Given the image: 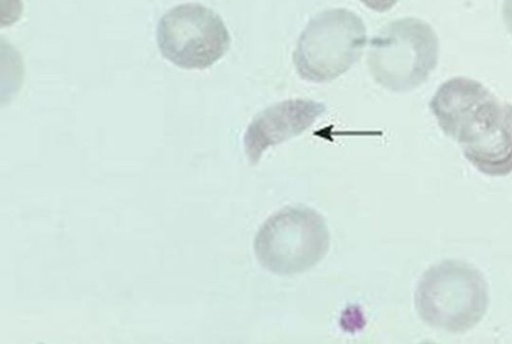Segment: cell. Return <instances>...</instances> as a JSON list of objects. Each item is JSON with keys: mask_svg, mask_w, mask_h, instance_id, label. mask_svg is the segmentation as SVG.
I'll return each instance as SVG.
<instances>
[{"mask_svg": "<svg viewBox=\"0 0 512 344\" xmlns=\"http://www.w3.org/2000/svg\"><path fill=\"white\" fill-rule=\"evenodd\" d=\"M429 107L443 133L481 173H512V105L500 101L480 82L454 77L443 82Z\"/></svg>", "mask_w": 512, "mask_h": 344, "instance_id": "6da1fadb", "label": "cell"}, {"mask_svg": "<svg viewBox=\"0 0 512 344\" xmlns=\"http://www.w3.org/2000/svg\"><path fill=\"white\" fill-rule=\"evenodd\" d=\"M415 307L428 325L449 332L473 328L488 308V286L473 266L444 260L430 267L415 292Z\"/></svg>", "mask_w": 512, "mask_h": 344, "instance_id": "7a4b0ae2", "label": "cell"}, {"mask_svg": "<svg viewBox=\"0 0 512 344\" xmlns=\"http://www.w3.org/2000/svg\"><path fill=\"white\" fill-rule=\"evenodd\" d=\"M439 40L425 21L405 17L384 26L369 42L367 64L374 80L393 92L425 83L438 62Z\"/></svg>", "mask_w": 512, "mask_h": 344, "instance_id": "3957f363", "label": "cell"}, {"mask_svg": "<svg viewBox=\"0 0 512 344\" xmlns=\"http://www.w3.org/2000/svg\"><path fill=\"white\" fill-rule=\"evenodd\" d=\"M330 246L323 216L302 206H288L272 214L259 228L254 252L266 270L278 275L305 272L321 261Z\"/></svg>", "mask_w": 512, "mask_h": 344, "instance_id": "277c9868", "label": "cell"}, {"mask_svg": "<svg viewBox=\"0 0 512 344\" xmlns=\"http://www.w3.org/2000/svg\"><path fill=\"white\" fill-rule=\"evenodd\" d=\"M365 45L362 19L345 8L329 9L308 22L298 38L293 63L303 80L330 82L359 60Z\"/></svg>", "mask_w": 512, "mask_h": 344, "instance_id": "5b68a950", "label": "cell"}, {"mask_svg": "<svg viewBox=\"0 0 512 344\" xmlns=\"http://www.w3.org/2000/svg\"><path fill=\"white\" fill-rule=\"evenodd\" d=\"M156 36L163 57L189 70L212 66L231 43L221 17L198 3L181 4L167 11L158 22Z\"/></svg>", "mask_w": 512, "mask_h": 344, "instance_id": "8992f818", "label": "cell"}, {"mask_svg": "<svg viewBox=\"0 0 512 344\" xmlns=\"http://www.w3.org/2000/svg\"><path fill=\"white\" fill-rule=\"evenodd\" d=\"M326 111V105L311 99H288L258 113L244 134L250 165H256L270 147L300 135Z\"/></svg>", "mask_w": 512, "mask_h": 344, "instance_id": "52a82bcc", "label": "cell"}, {"mask_svg": "<svg viewBox=\"0 0 512 344\" xmlns=\"http://www.w3.org/2000/svg\"><path fill=\"white\" fill-rule=\"evenodd\" d=\"M366 7L376 12H386L392 9L399 0H360Z\"/></svg>", "mask_w": 512, "mask_h": 344, "instance_id": "ba28073f", "label": "cell"}, {"mask_svg": "<svg viewBox=\"0 0 512 344\" xmlns=\"http://www.w3.org/2000/svg\"><path fill=\"white\" fill-rule=\"evenodd\" d=\"M502 14L506 27L512 35V0H504Z\"/></svg>", "mask_w": 512, "mask_h": 344, "instance_id": "9c48e42d", "label": "cell"}]
</instances>
